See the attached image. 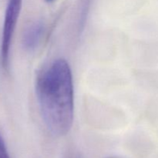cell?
<instances>
[{
    "label": "cell",
    "mask_w": 158,
    "mask_h": 158,
    "mask_svg": "<svg viewBox=\"0 0 158 158\" xmlns=\"http://www.w3.org/2000/svg\"><path fill=\"white\" fill-rule=\"evenodd\" d=\"M35 96L48 131L62 137L72 128L74 86L72 70L65 59H56L42 69L35 79Z\"/></svg>",
    "instance_id": "cell-1"
},
{
    "label": "cell",
    "mask_w": 158,
    "mask_h": 158,
    "mask_svg": "<svg viewBox=\"0 0 158 158\" xmlns=\"http://www.w3.org/2000/svg\"><path fill=\"white\" fill-rule=\"evenodd\" d=\"M23 0H9L5 12L1 41V61L5 69L9 67L12 38L21 12Z\"/></svg>",
    "instance_id": "cell-2"
},
{
    "label": "cell",
    "mask_w": 158,
    "mask_h": 158,
    "mask_svg": "<svg viewBox=\"0 0 158 158\" xmlns=\"http://www.w3.org/2000/svg\"><path fill=\"white\" fill-rule=\"evenodd\" d=\"M46 31L45 23L41 20H35L28 25L23 35V46L26 50L32 52L35 50L40 43Z\"/></svg>",
    "instance_id": "cell-3"
},
{
    "label": "cell",
    "mask_w": 158,
    "mask_h": 158,
    "mask_svg": "<svg viewBox=\"0 0 158 158\" xmlns=\"http://www.w3.org/2000/svg\"><path fill=\"white\" fill-rule=\"evenodd\" d=\"M0 158H10L4 140L2 138L1 136H0Z\"/></svg>",
    "instance_id": "cell-4"
},
{
    "label": "cell",
    "mask_w": 158,
    "mask_h": 158,
    "mask_svg": "<svg viewBox=\"0 0 158 158\" xmlns=\"http://www.w3.org/2000/svg\"><path fill=\"white\" fill-rule=\"evenodd\" d=\"M46 2H52V1H54V0H46Z\"/></svg>",
    "instance_id": "cell-5"
}]
</instances>
